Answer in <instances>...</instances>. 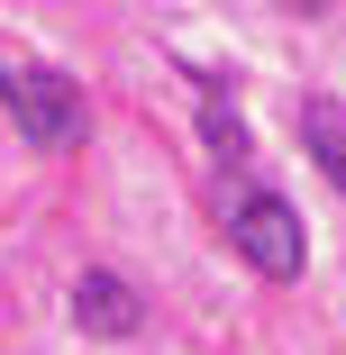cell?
Here are the masks:
<instances>
[{
    "mask_svg": "<svg viewBox=\"0 0 346 355\" xmlns=\"http://www.w3.org/2000/svg\"><path fill=\"white\" fill-rule=\"evenodd\" d=\"M0 110H10V128L28 137L37 155H64L92 137V101L73 73H55V64H10L0 73Z\"/></svg>",
    "mask_w": 346,
    "mask_h": 355,
    "instance_id": "6da1fadb",
    "label": "cell"
},
{
    "mask_svg": "<svg viewBox=\"0 0 346 355\" xmlns=\"http://www.w3.org/2000/svg\"><path fill=\"white\" fill-rule=\"evenodd\" d=\"M228 246H237L255 273H273V282H292L301 255H310V237H301V219H292L283 191H237V200H228Z\"/></svg>",
    "mask_w": 346,
    "mask_h": 355,
    "instance_id": "7a4b0ae2",
    "label": "cell"
},
{
    "mask_svg": "<svg viewBox=\"0 0 346 355\" xmlns=\"http://www.w3.org/2000/svg\"><path fill=\"white\" fill-rule=\"evenodd\" d=\"M73 319H83L92 337H137L146 310H137V292H128L119 273H83V282H73Z\"/></svg>",
    "mask_w": 346,
    "mask_h": 355,
    "instance_id": "3957f363",
    "label": "cell"
},
{
    "mask_svg": "<svg viewBox=\"0 0 346 355\" xmlns=\"http://www.w3.org/2000/svg\"><path fill=\"white\" fill-rule=\"evenodd\" d=\"M301 146H310V164L346 191V101H301Z\"/></svg>",
    "mask_w": 346,
    "mask_h": 355,
    "instance_id": "277c9868",
    "label": "cell"
},
{
    "mask_svg": "<svg viewBox=\"0 0 346 355\" xmlns=\"http://www.w3.org/2000/svg\"><path fill=\"white\" fill-rule=\"evenodd\" d=\"M200 128H210V155H219V164H246V155H255V137H246V119L228 110L219 83H200Z\"/></svg>",
    "mask_w": 346,
    "mask_h": 355,
    "instance_id": "5b68a950",
    "label": "cell"
},
{
    "mask_svg": "<svg viewBox=\"0 0 346 355\" xmlns=\"http://www.w3.org/2000/svg\"><path fill=\"white\" fill-rule=\"evenodd\" d=\"M292 10H310V19H319V10H328V0H292Z\"/></svg>",
    "mask_w": 346,
    "mask_h": 355,
    "instance_id": "8992f818",
    "label": "cell"
}]
</instances>
